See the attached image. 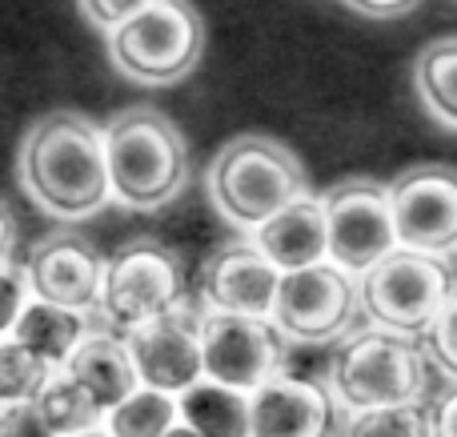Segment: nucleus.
I'll return each mask as SVG.
<instances>
[{"mask_svg":"<svg viewBox=\"0 0 457 437\" xmlns=\"http://www.w3.org/2000/svg\"><path fill=\"white\" fill-rule=\"evenodd\" d=\"M21 185L56 221H85L112 201L104 128L77 112L37 120L21 141Z\"/></svg>","mask_w":457,"mask_h":437,"instance_id":"f257e3e1","label":"nucleus"},{"mask_svg":"<svg viewBox=\"0 0 457 437\" xmlns=\"http://www.w3.org/2000/svg\"><path fill=\"white\" fill-rule=\"evenodd\" d=\"M112 197L129 209H161L185 189L189 149L169 117L153 109L120 112L104 125Z\"/></svg>","mask_w":457,"mask_h":437,"instance_id":"f03ea898","label":"nucleus"},{"mask_svg":"<svg viewBox=\"0 0 457 437\" xmlns=\"http://www.w3.org/2000/svg\"><path fill=\"white\" fill-rule=\"evenodd\" d=\"M305 173L285 144L269 136H237L209 169V201L233 229L253 233L305 197Z\"/></svg>","mask_w":457,"mask_h":437,"instance_id":"7ed1b4c3","label":"nucleus"},{"mask_svg":"<svg viewBox=\"0 0 457 437\" xmlns=\"http://www.w3.org/2000/svg\"><path fill=\"white\" fill-rule=\"evenodd\" d=\"M429 385V358L413 337L361 329L329 366V393L349 414L389 406H418Z\"/></svg>","mask_w":457,"mask_h":437,"instance_id":"20e7f679","label":"nucleus"},{"mask_svg":"<svg viewBox=\"0 0 457 437\" xmlns=\"http://www.w3.org/2000/svg\"><path fill=\"white\" fill-rule=\"evenodd\" d=\"M457 277L445 257L413 253V249H397L389 253L378 269H370L357 285L361 309L373 329L402 337L426 334L453 297Z\"/></svg>","mask_w":457,"mask_h":437,"instance_id":"39448f33","label":"nucleus"},{"mask_svg":"<svg viewBox=\"0 0 457 437\" xmlns=\"http://www.w3.org/2000/svg\"><path fill=\"white\" fill-rule=\"evenodd\" d=\"M205 29L185 0H157L109 32V56L129 80L173 85L197 64Z\"/></svg>","mask_w":457,"mask_h":437,"instance_id":"423d86ee","label":"nucleus"},{"mask_svg":"<svg viewBox=\"0 0 457 437\" xmlns=\"http://www.w3.org/2000/svg\"><path fill=\"white\" fill-rule=\"evenodd\" d=\"M177 309H185V277L173 253L161 245H129L104 261L96 313L109 334L125 337Z\"/></svg>","mask_w":457,"mask_h":437,"instance_id":"0eeeda50","label":"nucleus"},{"mask_svg":"<svg viewBox=\"0 0 457 437\" xmlns=\"http://www.w3.org/2000/svg\"><path fill=\"white\" fill-rule=\"evenodd\" d=\"M329 261L349 277H365L397 253V225L389 189L378 181H341L321 197Z\"/></svg>","mask_w":457,"mask_h":437,"instance_id":"6e6552de","label":"nucleus"},{"mask_svg":"<svg viewBox=\"0 0 457 437\" xmlns=\"http://www.w3.org/2000/svg\"><path fill=\"white\" fill-rule=\"evenodd\" d=\"M201 361L205 382L253 398L261 385L285 374V337L273 321L201 313Z\"/></svg>","mask_w":457,"mask_h":437,"instance_id":"1a4fd4ad","label":"nucleus"},{"mask_svg":"<svg viewBox=\"0 0 457 437\" xmlns=\"http://www.w3.org/2000/svg\"><path fill=\"white\" fill-rule=\"evenodd\" d=\"M357 305H361V297H357L353 277L341 273L333 261H321L313 269L281 273L269 321L281 329L285 342L325 345L345 334Z\"/></svg>","mask_w":457,"mask_h":437,"instance_id":"9d476101","label":"nucleus"},{"mask_svg":"<svg viewBox=\"0 0 457 437\" xmlns=\"http://www.w3.org/2000/svg\"><path fill=\"white\" fill-rule=\"evenodd\" d=\"M397 249L445 257L457 249V169L418 165L389 185Z\"/></svg>","mask_w":457,"mask_h":437,"instance_id":"9b49d317","label":"nucleus"},{"mask_svg":"<svg viewBox=\"0 0 457 437\" xmlns=\"http://www.w3.org/2000/svg\"><path fill=\"white\" fill-rule=\"evenodd\" d=\"M129 358L137 366L145 390L181 398L197 382H205V361H201V313L177 309L169 317L141 326L125 334Z\"/></svg>","mask_w":457,"mask_h":437,"instance_id":"f8f14e48","label":"nucleus"},{"mask_svg":"<svg viewBox=\"0 0 457 437\" xmlns=\"http://www.w3.org/2000/svg\"><path fill=\"white\" fill-rule=\"evenodd\" d=\"M24 277H29V293L37 301L93 313L96 301H101L104 261L77 233H56V237L40 241L32 249L29 265H24Z\"/></svg>","mask_w":457,"mask_h":437,"instance_id":"ddd939ff","label":"nucleus"},{"mask_svg":"<svg viewBox=\"0 0 457 437\" xmlns=\"http://www.w3.org/2000/svg\"><path fill=\"white\" fill-rule=\"evenodd\" d=\"M277 285L281 273L245 241V245H228L213 261L205 265L201 277V301L205 313H228V317H273Z\"/></svg>","mask_w":457,"mask_h":437,"instance_id":"4468645a","label":"nucleus"},{"mask_svg":"<svg viewBox=\"0 0 457 437\" xmlns=\"http://www.w3.org/2000/svg\"><path fill=\"white\" fill-rule=\"evenodd\" d=\"M249 437H333V393L309 377H273L253 393Z\"/></svg>","mask_w":457,"mask_h":437,"instance_id":"2eb2a0df","label":"nucleus"},{"mask_svg":"<svg viewBox=\"0 0 457 437\" xmlns=\"http://www.w3.org/2000/svg\"><path fill=\"white\" fill-rule=\"evenodd\" d=\"M249 245L273 265L277 273H297L329 261V233H325L321 197H301L277 217H269L261 229L249 233Z\"/></svg>","mask_w":457,"mask_h":437,"instance_id":"dca6fc26","label":"nucleus"},{"mask_svg":"<svg viewBox=\"0 0 457 437\" xmlns=\"http://www.w3.org/2000/svg\"><path fill=\"white\" fill-rule=\"evenodd\" d=\"M64 374L88 393V401L96 406L101 417H109L120 401L141 390V377H137V366L129 358L125 337L109 334V329H93V337L69 358Z\"/></svg>","mask_w":457,"mask_h":437,"instance_id":"f3484780","label":"nucleus"},{"mask_svg":"<svg viewBox=\"0 0 457 437\" xmlns=\"http://www.w3.org/2000/svg\"><path fill=\"white\" fill-rule=\"evenodd\" d=\"M88 337H93L88 313L64 309V305H48V301H37V297H32V301L24 305L21 321H16L12 342H21L24 350H32L53 369H64L69 358L88 342Z\"/></svg>","mask_w":457,"mask_h":437,"instance_id":"a211bd4d","label":"nucleus"},{"mask_svg":"<svg viewBox=\"0 0 457 437\" xmlns=\"http://www.w3.org/2000/svg\"><path fill=\"white\" fill-rule=\"evenodd\" d=\"M181 422L197 437H249L253 398L217 382H197L189 393L177 398Z\"/></svg>","mask_w":457,"mask_h":437,"instance_id":"6ab92c4d","label":"nucleus"},{"mask_svg":"<svg viewBox=\"0 0 457 437\" xmlns=\"http://www.w3.org/2000/svg\"><path fill=\"white\" fill-rule=\"evenodd\" d=\"M413 85H418L426 112H434L445 128H457V37L421 48L413 64Z\"/></svg>","mask_w":457,"mask_h":437,"instance_id":"aec40b11","label":"nucleus"},{"mask_svg":"<svg viewBox=\"0 0 457 437\" xmlns=\"http://www.w3.org/2000/svg\"><path fill=\"white\" fill-rule=\"evenodd\" d=\"M181 422L177 398L157 390H137L133 398H125L109 417H104V433L109 437H165L173 425Z\"/></svg>","mask_w":457,"mask_h":437,"instance_id":"412c9836","label":"nucleus"},{"mask_svg":"<svg viewBox=\"0 0 457 437\" xmlns=\"http://www.w3.org/2000/svg\"><path fill=\"white\" fill-rule=\"evenodd\" d=\"M40 417L48 422V430L56 437H72V433H85L93 425H104V417L96 414V406L88 401V393L72 382L64 369H56L53 382L45 385V393L37 398Z\"/></svg>","mask_w":457,"mask_h":437,"instance_id":"4be33fe9","label":"nucleus"},{"mask_svg":"<svg viewBox=\"0 0 457 437\" xmlns=\"http://www.w3.org/2000/svg\"><path fill=\"white\" fill-rule=\"evenodd\" d=\"M56 369L40 361L21 342H0V409L4 406H37L45 385L53 382Z\"/></svg>","mask_w":457,"mask_h":437,"instance_id":"5701e85b","label":"nucleus"},{"mask_svg":"<svg viewBox=\"0 0 457 437\" xmlns=\"http://www.w3.org/2000/svg\"><path fill=\"white\" fill-rule=\"evenodd\" d=\"M345 437H434L429 425V406H389V409H365L349 414Z\"/></svg>","mask_w":457,"mask_h":437,"instance_id":"b1692460","label":"nucleus"},{"mask_svg":"<svg viewBox=\"0 0 457 437\" xmlns=\"http://www.w3.org/2000/svg\"><path fill=\"white\" fill-rule=\"evenodd\" d=\"M421 337H426V345H421L426 358L434 361L445 377H453L457 382V289H453L450 301H445V309L437 313V321Z\"/></svg>","mask_w":457,"mask_h":437,"instance_id":"393cba45","label":"nucleus"},{"mask_svg":"<svg viewBox=\"0 0 457 437\" xmlns=\"http://www.w3.org/2000/svg\"><path fill=\"white\" fill-rule=\"evenodd\" d=\"M29 301H32V293H29L24 269L21 265H0V342H8L16 334V321H21Z\"/></svg>","mask_w":457,"mask_h":437,"instance_id":"a878e982","label":"nucleus"},{"mask_svg":"<svg viewBox=\"0 0 457 437\" xmlns=\"http://www.w3.org/2000/svg\"><path fill=\"white\" fill-rule=\"evenodd\" d=\"M153 4H157V0H80V12H85L96 29L112 32V29H120L125 21L141 16L145 8H153Z\"/></svg>","mask_w":457,"mask_h":437,"instance_id":"bb28decb","label":"nucleus"},{"mask_svg":"<svg viewBox=\"0 0 457 437\" xmlns=\"http://www.w3.org/2000/svg\"><path fill=\"white\" fill-rule=\"evenodd\" d=\"M0 437H56L37 406H4L0 409Z\"/></svg>","mask_w":457,"mask_h":437,"instance_id":"cd10ccee","label":"nucleus"},{"mask_svg":"<svg viewBox=\"0 0 457 437\" xmlns=\"http://www.w3.org/2000/svg\"><path fill=\"white\" fill-rule=\"evenodd\" d=\"M429 425H434V437H457V385L434 401Z\"/></svg>","mask_w":457,"mask_h":437,"instance_id":"c85d7f7f","label":"nucleus"},{"mask_svg":"<svg viewBox=\"0 0 457 437\" xmlns=\"http://www.w3.org/2000/svg\"><path fill=\"white\" fill-rule=\"evenodd\" d=\"M353 4L357 12H370V16H397V12H410L418 0H345Z\"/></svg>","mask_w":457,"mask_h":437,"instance_id":"c756f323","label":"nucleus"},{"mask_svg":"<svg viewBox=\"0 0 457 437\" xmlns=\"http://www.w3.org/2000/svg\"><path fill=\"white\" fill-rule=\"evenodd\" d=\"M12 245H16V221L8 205L0 201V265H12Z\"/></svg>","mask_w":457,"mask_h":437,"instance_id":"7c9ffc66","label":"nucleus"},{"mask_svg":"<svg viewBox=\"0 0 457 437\" xmlns=\"http://www.w3.org/2000/svg\"><path fill=\"white\" fill-rule=\"evenodd\" d=\"M165 437H197V433H193V430H189V425H185V422H177V425H173V430H169Z\"/></svg>","mask_w":457,"mask_h":437,"instance_id":"2f4dec72","label":"nucleus"},{"mask_svg":"<svg viewBox=\"0 0 457 437\" xmlns=\"http://www.w3.org/2000/svg\"><path fill=\"white\" fill-rule=\"evenodd\" d=\"M72 437H109V433H104V425H93V430H85V433H72Z\"/></svg>","mask_w":457,"mask_h":437,"instance_id":"473e14b6","label":"nucleus"}]
</instances>
